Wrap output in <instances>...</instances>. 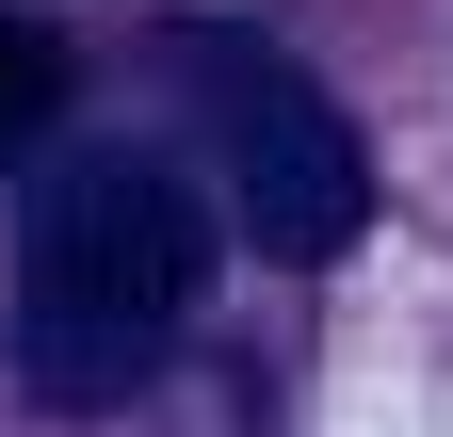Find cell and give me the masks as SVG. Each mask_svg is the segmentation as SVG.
I'll use <instances>...</instances> for the list:
<instances>
[{
	"mask_svg": "<svg viewBox=\"0 0 453 437\" xmlns=\"http://www.w3.org/2000/svg\"><path fill=\"white\" fill-rule=\"evenodd\" d=\"M195 276H211V227L195 195L162 179L146 146H81L49 162L33 211H17V389L33 405H130L195 324Z\"/></svg>",
	"mask_w": 453,
	"mask_h": 437,
	"instance_id": "obj_1",
	"label": "cell"
},
{
	"mask_svg": "<svg viewBox=\"0 0 453 437\" xmlns=\"http://www.w3.org/2000/svg\"><path fill=\"white\" fill-rule=\"evenodd\" d=\"M179 81H195L211 179H226V211H243L259 259H292V276H308V259H340V243L372 227V130L340 114L292 49H259V33H195Z\"/></svg>",
	"mask_w": 453,
	"mask_h": 437,
	"instance_id": "obj_2",
	"label": "cell"
},
{
	"mask_svg": "<svg viewBox=\"0 0 453 437\" xmlns=\"http://www.w3.org/2000/svg\"><path fill=\"white\" fill-rule=\"evenodd\" d=\"M49 97H65V49H49L33 17H0V130H33Z\"/></svg>",
	"mask_w": 453,
	"mask_h": 437,
	"instance_id": "obj_3",
	"label": "cell"
}]
</instances>
